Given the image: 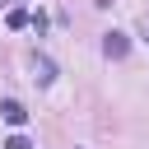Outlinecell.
Segmentation results:
<instances>
[{"label":"cell","instance_id":"6da1fadb","mask_svg":"<svg viewBox=\"0 0 149 149\" xmlns=\"http://www.w3.org/2000/svg\"><path fill=\"white\" fill-rule=\"evenodd\" d=\"M126 51H130V37H126V33H116V28L102 33V56H107V61H126Z\"/></svg>","mask_w":149,"mask_h":149},{"label":"cell","instance_id":"7a4b0ae2","mask_svg":"<svg viewBox=\"0 0 149 149\" xmlns=\"http://www.w3.org/2000/svg\"><path fill=\"white\" fill-rule=\"evenodd\" d=\"M0 116H5L9 126H23V121H28V107H23L19 98H5V102H0Z\"/></svg>","mask_w":149,"mask_h":149},{"label":"cell","instance_id":"3957f363","mask_svg":"<svg viewBox=\"0 0 149 149\" xmlns=\"http://www.w3.org/2000/svg\"><path fill=\"white\" fill-rule=\"evenodd\" d=\"M33 79H37V84H51V79H56V65H51L42 51L33 56Z\"/></svg>","mask_w":149,"mask_h":149},{"label":"cell","instance_id":"277c9868","mask_svg":"<svg viewBox=\"0 0 149 149\" xmlns=\"http://www.w3.org/2000/svg\"><path fill=\"white\" fill-rule=\"evenodd\" d=\"M5 23H9V28H28V23H33V14H28V9H9V19H5Z\"/></svg>","mask_w":149,"mask_h":149},{"label":"cell","instance_id":"5b68a950","mask_svg":"<svg viewBox=\"0 0 149 149\" xmlns=\"http://www.w3.org/2000/svg\"><path fill=\"white\" fill-rule=\"evenodd\" d=\"M5 149H33V144H28V135H9V140H5Z\"/></svg>","mask_w":149,"mask_h":149},{"label":"cell","instance_id":"8992f818","mask_svg":"<svg viewBox=\"0 0 149 149\" xmlns=\"http://www.w3.org/2000/svg\"><path fill=\"white\" fill-rule=\"evenodd\" d=\"M144 37H149V33H144Z\"/></svg>","mask_w":149,"mask_h":149}]
</instances>
